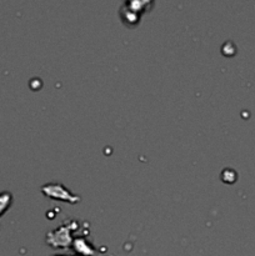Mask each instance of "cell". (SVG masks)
Instances as JSON below:
<instances>
[{
  "label": "cell",
  "mask_w": 255,
  "mask_h": 256,
  "mask_svg": "<svg viewBox=\"0 0 255 256\" xmlns=\"http://www.w3.org/2000/svg\"><path fill=\"white\" fill-rule=\"evenodd\" d=\"M78 227L76 221H69L63 224L54 231L46 235V243L53 248H66L71 243V232Z\"/></svg>",
  "instance_id": "6da1fadb"
},
{
  "label": "cell",
  "mask_w": 255,
  "mask_h": 256,
  "mask_svg": "<svg viewBox=\"0 0 255 256\" xmlns=\"http://www.w3.org/2000/svg\"><path fill=\"white\" fill-rule=\"evenodd\" d=\"M41 192L45 196L50 197L54 200H60V201H68L70 204H76L80 201V197L74 195L69 189H66L65 186L62 184L50 183L46 184L41 188Z\"/></svg>",
  "instance_id": "7a4b0ae2"
},
{
  "label": "cell",
  "mask_w": 255,
  "mask_h": 256,
  "mask_svg": "<svg viewBox=\"0 0 255 256\" xmlns=\"http://www.w3.org/2000/svg\"><path fill=\"white\" fill-rule=\"evenodd\" d=\"M148 5L147 1H129L125 3L120 8V16L122 20L128 25V27H134L139 23L140 14L143 13L145 6Z\"/></svg>",
  "instance_id": "3957f363"
}]
</instances>
